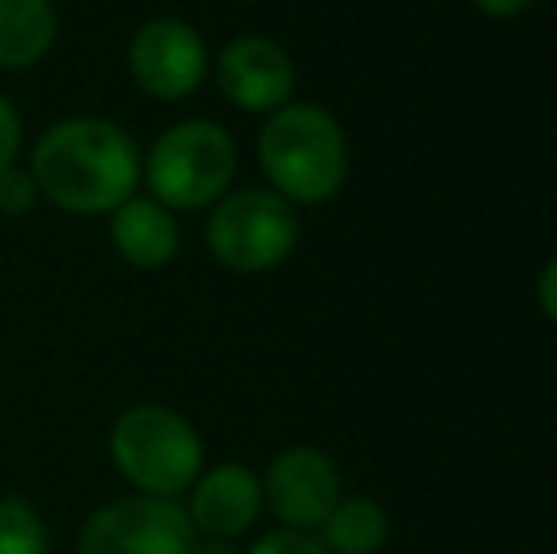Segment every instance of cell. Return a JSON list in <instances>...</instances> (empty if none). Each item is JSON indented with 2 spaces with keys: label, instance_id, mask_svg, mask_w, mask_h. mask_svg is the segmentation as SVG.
Segmentation results:
<instances>
[{
  "label": "cell",
  "instance_id": "cell-7",
  "mask_svg": "<svg viewBox=\"0 0 557 554\" xmlns=\"http://www.w3.org/2000/svg\"><path fill=\"white\" fill-rule=\"evenodd\" d=\"M213 58L190 20L178 15H152L137 27L129 42V73L145 96L160 103L190 99L206 84Z\"/></svg>",
  "mask_w": 557,
  "mask_h": 554
},
{
  "label": "cell",
  "instance_id": "cell-11",
  "mask_svg": "<svg viewBox=\"0 0 557 554\" xmlns=\"http://www.w3.org/2000/svg\"><path fill=\"white\" fill-rule=\"evenodd\" d=\"M111 244L129 267L137 270H163L168 262H175L178 247H183V229H178V213H171L163 201L137 198L111 213Z\"/></svg>",
  "mask_w": 557,
  "mask_h": 554
},
{
  "label": "cell",
  "instance_id": "cell-14",
  "mask_svg": "<svg viewBox=\"0 0 557 554\" xmlns=\"http://www.w3.org/2000/svg\"><path fill=\"white\" fill-rule=\"evenodd\" d=\"M0 554H50V528L23 497H0Z\"/></svg>",
  "mask_w": 557,
  "mask_h": 554
},
{
  "label": "cell",
  "instance_id": "cell-15",
  "mask_svg": "<svg viewBox=\"0 0 557 554\" xmlns=\"http://www.w3.org/2000/svg\"><path fill=\"white\" fill-rule=\"evenodd\" d=\"M38 198H42V194H38V183H35V175H30V168L12 163V168L0 171V213L4 217H27Z\"/></svg>",
  "mask_w": 557,
  "mask_h": 554
},
{
  "label": "cell",
  "instance_id": "cell-3",
  "mask_svg": "<svg viewBox=\"0 0 557 554\" xmlns=\"http://www.w3.org/2000/svg\"><path fill=\"white\" fill-rule=\"evenodd\" d=\"M111 464L133 494L183 502L206 471V441L178 410L137 403L111 426Z\"/></svg>",
  "mask_w": 557,
  "mask_h": 554
},
{
  "label": "cell",
  "instance_id": "cell-21",
  "mask_svg": "<svg viewBox=\"0 0 557 554\" xmlns=\"http://www.w3.org/2000/svg\"><path fill=\"white\" fill-rule=\"evenodd\" d=\"M235 4H262V0H235Z\"/></svg>",
  "mask_w": 557,
  "mask_h": 554
},
{
  "label": "cell",
  "instance_id": "cell-10",
  "mask_svg": "<svg viewBox=\"0 0 557 554\" xmlns=\"http://www.w3.org/2000/svg\"><path fill=\"white\" fill-rule=\"evenodd\" d=\"M186 517L194 532L213 535V540L239 543L250 528L258 525L265 509L262 497V475H255L247 464H216L198 475L186 490Z\"/></svg>",
  "mask_w": 557,
  "mask_h": 554
},
{
  "label": "cell",
  "instance_id": "cell-1",
  "mask_svg": "<svg viewBox=\"0 0 557 554\" xmlns=\"http://www.w3.org/2000/svg\"><path fill=\"white\" fill-rule=\"evenodd\" d=\"M140 156L133 134L117 122L76 114L53 122L30 152V175L50 206L73 217H111L140 186Z\"/></svg>",
  "mask_w": 557,
  "mask_h": 554
},
{
  "label": "cell",
  "instance_id": "cell-4",
  "mask_svg": "<svg viewBox=\"0 0 557 554\" xmlns=\"http://www.w3.org/2000/svg\"><path fill=\"white\" fill-rule=\"evenodd\" d=\"M239 171V145L221 122L183 119L152 140L140 178L171 213L213 209L232 190Z\"/></svg>",
  "mask_w": 557,
  "mask_h": 554
},
{
  "label": "cell",
  "instance_id": "cell-18",
  "mask_svg": "<svg viewBox=\"0 0 557 554\" xmlns=\"http://www.w3.org/2000/svg\"><path fill=\"white\" fill-rule=\"evenodd\" d=\"M535 300H539V311L557 327V255L546 259V267L539 270V281H535Z\"/></svg>",
  "mask_w": 557,
  "mask_h": 554
},
{
  "label": "cell",
  "instance_id": "cell-19",
  "mask_svg": "<svg viewBox=\"0 0 557 554\" xmlns=\"http://www.w3.org/2000/svg\"><path fill=\"white\" fill-rule=\"evenodd\" d=\"M470 4L482 15H490V20H516L528 8H535V0H470Z\"/></svg>",
  "mask_w": 557,
  "mask_h": 554
},
{
  "label": "cell",
  "instance_id": "cell-5",
  "mask_svg": "<svg viewBox=\"0 0 557 554\" xmlns=\"http://www.w3.org/2000/svg\"><path fill=\"white\" fill-rule=\"evenodd\" d=\"M300 244V209L270 186L227 190L206 224V247L232 274H270Z\"/></svg>",
  "mask_w": 557,
  "mask_h": 554
},
{
  "label": "cell",
  "instance_id": "cell-6",
  "mask_svg": "<svg viewBox=\"0 0 557 554\" xmlns=\"http://www.w3.org/2000/svg\"><path fill=\"white\" fill-rule=\"evenodd\" d=\"M194 532L175 497L125 494L88 513L76 532V554H190Z\"/></svg>",
  "mask_w": 557,
  "mask_h": 554
},
{
  "label": "cell",
  "instance_id": "cell-13",
  "mask_svg": "<svg viewBox=\"0 0 557 554\" xmlns=\"http://www.w3.org/2000/svg\"><path fill=\"white\" fill-rule=\"evenodd\" d=\"M315 535L331 554H380L391 540V517L375 497L342 494Z\"/></svg>",
  "mask_w": 557,
  "mask_h": 554
},
{
  "label": "cell",
  "instance_id": "cell-2",
  "mask_svg": "<svg viewBox=\"0 0 557 554\" xmlns=\"http://www.w3.org/2000/svg\"><path fill=\"white\" fill-rule=\"evenodd\" d=\"M258 168L265 186L285 201L323 206L342 194L349 178V137L345 126L319 103H285L265 114L258 130Z\"/></svg>",
  "mask_w": 557,
  "mask_h": 554
},
{
  "label": "cell",
  "instance_id": "cell-16",
  "mask_svg": "<svg viewBox=\"0 0 557 554\" xmlns=\"http://www.w3.org/2000/svg\"><path fill=\"white\" fill-rule=\"evenodd\" d=\"M243 554H331L315 532H296V528H273L262 532Z\"/></svg>",
  "mask_w": 557,
  "mask_h": 554
},
{
  "label": "cell",
  "instance_id": "cell-12",
  "mask_svg": "<svg viewBox=\"0 0 557 554\" xmlns=\"http://www.w3.org/2000/svg\"><path fill=\"white\" fill-rule=\"evenodd\" d=\"M58 42L53 0H0V69H30Z\"/></svg>",
  "mask_w": 557,
  "mask_h": 554
},
{
  "label": "cell",
  "instance_id": "cell-8",
  "mask_svg": "<svg viewBox=\"0 0 557 554\" xmlns=\"http://www.w3.org/2000/svg\"><path fill=\"white\" fill-rule=\"evenodd\" d=\"M262 497L281 528L319 532L342 502V471L315 444H293L270 459L262 475Z\"/></svg>",
  "mask_w": 557,
  "mask_h": 554
},
{
  "label": "cell",
  "instance_id": "cell-9",
  "mask_svg": "<svg viewBox=\"0 0 557 554\" xmlns=\"http://www.w3.org/2000/svg\"><path fill=\"white\" fill-rule=\"evenodd\" d=\"M216 88L232 107L250 114H273L296 96V61L277 38L239 35L213 61Z\"/></svg>",
  "mask_w": 557,
  "mask_h": 554
},
{
  "label": "cell",
  "instance_id": "cell-20",
  "mask_svg": "<svg viewBox=\"0 0 557 554\" xmlns=\"http://www.w3.org/2000/svg\"><path fill=\"white\" fill-rule=\"evenodd\" d=\"M190 554H243L235 547V540H213V535H198Z\"/></svg>",
  "mask_w": 557,
  "mask_h": 554
},
{
  "label": "cell",
  "instance_id": "cell-17",
  "mask_svg": "<svg viewBox=\"0 0 557 554\" xmlns=\"http://www.w3.org/2000/svg\"><path fill=\"white\" fill-rule=\"evenodd\" d=\"M20 148H23V119L12 99L0 91V171L20 160Z\"/></svg>",
  "mask_w": 557,
  "mask_h": 554
}]
</instances>
